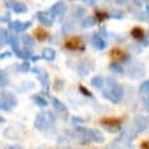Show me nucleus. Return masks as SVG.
Wrapping results in <instances>:
<instances>
[{
  "label": "nucleus",
  "mask_w": 149,
  "mask_h": 149,
  "mask_svg": "<svg viewBox=\"0 0 149 149\" xmlns=\"http://www.w3.org/2000/svg\"><path fill=\"white\" fill-rule=\"evenodd\" d=\"M52 106H54V108L58 112H66L67 111L66 104L60 101L58 98H52Z\"/></svg>",
  "instance_id": "6ab92c4d"
},
{
  "label": "nucleus",
  "mask_w": 149,
  "mask_h": 149,
  "mask_svg": "<svg viewBox=\"0 0 149 149\" xmlns=\"http://www.w3.org/2000/svg\"><path fill=\"white\" fill-rule=\"evenodd\" d=\"M72 122L74 124H82V123H85L86 120L83 118H80V117H76V116H74V117H72Z\"/></svg>",
  "instance_id": "72a5a7b5"
},
{
  "label": "nucleus",
  "mask_w": 149,
  "mask_h": 149,
  "mask_svg": "<svg viewBox=\"0 0 149 149\" xmlns=\"http://www.w3.org/2000/svg\"><path fill=\"white\" fill-rule=\"evenodd\" d=\"M17 104V100L16 97L13 95L10 92H1V109L5 111V112H9L11 111L14 107Z\"/></svg>",
  "instance_id": "7ed1b4c3"
},
{
  "label": "nucleus",
  "mask_w": 149,
  "mask_h": 149,
  "mask_svg": "<svg viewBox=\"0 0 149 149\" xmlns=\"http://www.w3.org/2000/svg\"><path fill=\"white\" fill-rule=\"evenodd\" d=\"M0 34H1V36H0V42H1V46L9 44V39H10V35H9V32L6 30L1 29Z\"/></svg>",
  "instance_id": "393cba45"
},
{
  "label": "nucleus",
  "mask_w": 149,
  "mask_h": 149,
  "mask_svg": "<svg viewBox=\"0 0 149 149\" xmlns=\"http://www.w3.org/2000/svg\"><path fill=\"white\" fill-rule=\"evenodd\" d=\"M122 122H123L122 117H103L100 119V123L108 130H112V132L113 130H118Z\"/></svg>",
  "instance_id": "20e7f679"
},
{
  "label": "nucleus",
  "mask_w": 149,
  "mask_h": 149,
  "mask_svg": "<svg viewBox=\"0 0 149 149\" xmlns=\"http://www.w3.org/2000/svg\"><path fill=\"white\" fill-rule=\"evenodd\" d=\"M10 56H11V54H10V52H8V51H6V52H1V55H0V58L4 60V58L10 57Z\"/></svg>",
  "instance_id": "e433bc0d"
},
{
  "label": "nucleus",
  "mask_w": 149,
  "mask_h": 149,
  "mask_svg": "<svg viewBox=\"0 0 149 149\" xmlns=\"http://www.w3.org/2000/svg\"><path fill=\"white\" fill-rule=\"evenodd\" d=\"M34 35L39 41H45L46 39H47L49 34L46 32L45 29H42V27H37V29H35V31H34Z\"/></svg>",
  "instance_id": "a211bd4d"
},
{
  "label": "nucleus",
  "mask_w": 149,
  "mask_h": 149,
  "mask_svg": "<svg viewBox=\"0 0 149 149\" xmlns=\"http://www.w3.org/2000/svg\"><path fill=\"white\" fill-rule=\"evenodd\" d=\"M10 29L15 30L17 32H24L31 26V21H20V20H15V21H10L9 22Z\"/></svg>",
  "instance_id": "0eeeda50"
},
{
  "label": "nucleus",
  "mask_w": 149,
  "mask_h": 149,
  "mask_svg": "<svg viewBox=\"0 0 149 149\" xmlns=\"http://www.w3.org/2000/svg\"><path fill=\"white\" fill-rule=\"evenodd\" d=\"M54 122H55V117L51 112H40L34 120V125L39 130H46L52 125Z\"/></svg>",
  "instance_id": "f03ea898"
},
{
  "label": "nucleus",
  "mask_w": 149,
  "mask_h": 149,
  "mask_svg": "<svg viewBox=\"0 0 149 149\" xmlns=\"http://www.w3.org/2000/svg\"><path fill=\"white\" fill-rule=\"evenodd\" d=\"M13 10L16 14H24L27 11V8L22 3H15V4H13Z\"/></svg>",
  "instance_id": "aec40b11"
},
{
  "label": "nucleus",
  "mask_w": 149,
  "mask_h": 149,
  "mask_svg": "<svg viewBox=\"0 0 149 149\" xmlns=\"http://www.w3.org/2000/svg\"><path fill=\"white\" fill-rule=\"evenodd\" d=\"M141 148H144V149H149V142H143L141 144Z\"/></svg>",
  "instance_id": "58836bf2"
},
{
  "label": "nucleus",
  "mask_w": 149,
  "mask_h": 149,
  "mask_svg": "<svg viewBox=\"0 0 149 149\" xmlns=\"http://www.w3.org/2000/svg\"><path fill=\"white\" fill-rule=\"evenodd\" d=\"M133 1H136V3L138 4V5H141V0H133Z\"/></svg>",
  "instance_id": "37998d69"
},
{
  "label": "nucleus",
  "mask_w": 149,
  "mask_h": 149,
  "mask_svg": "<svg viewBox=\"0 0 149 149\" xmlns=\"http://www.w3.org/2000/svg\"><path fill=\"white\" fill-rule=\"evenodd\" d=\"M21 41H22V44H24V49H25V50L31 51L32 49H34V46H35V41H34V37H32L31 35H27V34L22 35Z\"/></svg>",
  "instance_id": "ddd939ff"
},
{
  "label": "nucleus",
  "mask_w": 149,
  "mask_h": 149,
  "mask_svg": "<svg viewBox=\"0 0 149 149\" xmlns=\"http://www.w3.org/2000/svg\"><path fill=\"white\" fill-rule=\"evenodd\" d=\"M106 81H107V86L104 90L102 91V96L108 101H111L112 103H118L123 95L122 86L118 85L116 81H112L111 78H107Z\"/></svg>",
  "instance_id": "f257e3e1"
},
{
  "label": "nucleus",
  "mask_w": 149,
  "mask_h": 149,
  "mask_svg": "<svg viewBox=\"0 0 149 149\" xmlns=\"http://www.w3.org/2000/svg\"><path fill=\"white\" fill-rule=\"evenodd\" d=\"M30 60H31V61H39V60H40V56H34V55H32Z\"/></svg>",
  "instance_id": "ea45409f"
},
{
  "label": "nucleus",
  "mask_w": 149,
  "mask_h": 149,
  "mask_svg": "<svg viewBox=\"0 0 149 149\" xmlns=\"http://www.w3.org/2000/svg\"><path fill=\"white\" fill-rule=\"evenodd\" d=\"M80 92L82 93V95L87 96V97H91V96H92V93H91L90 91H88V90H87V88H86L85 86H82V85L80 86Z\"/></svg>",
  "instance_id": "473e14b6"
},
{
  "label": "nucleus",
  "mask_w": 149,
  "mask_h": 149,
  "mask_svg": "<svg viewBox=\"0 0 149 149\" xmlns=\"http://www.w3.org/2000/svg\"><path fill=\"white\" fill-rule=\"evenodd\" d=\"M95 19L96 17H92V16H85V19L82 20V27H86V29L92 27L95 25Z\"/></svg>",
  "instance_id": "5701e85b"
},
{
  "label": "nucleus",
  "mask_w": 149,
  "mask_h": 149,
  "mask_svg": "<svg viewBox=\"0 0 149 149\" xmlns=\"http://www.w3.org/2000/svg\"><path fill=\"white\" fill-rule=\"evenodd\" d=\"M109 68H111V71H113L114 73H123L124 72V68L122 67V65H119V63H117V62H113L109 66Z\"/></svg>",
  "instance_id": "a878e982"
},
{
  "label": "nucleus",
  "mask_w": 149,
  "mask_h": 149,
  "mask_svg": "<svg viewBox=\"0 0 149 149\" xmlns=\"http://www.w3.org/2000/svg\"><path fill=\"white\" fill-rule=\"evenodd\" d=\"M6 148H20V146H10V147H6Z\"/></svg>",
  "instance_id": "79ce46f5"
},
{
  "label": "nucleus",
  "mask_w": 149,
  "mask_h": 149,
  "mask_svg": "<svg viewBox=\"0 0 149 149\" xmlns=\"http://www.w3.org/2000/svg\"><path fill=\"white\" fill-rule=\"evenodd\" d=\"M61 83H62V81H61V80H58V81H57V85L55 86V90H57V91L61 90V88H62V85H61Z\"/></svg>",
  "instance_id": "4c0bfd02"
},
{
  "label": "nucleus",
  "mask_w": 149,
  "mask_h": 149,
  "mask_svg": "<svg viewBox=\"0 0 149 149\" xmlns=\"http://www.w3.org/2000/svg\"><path fill=\"white\" fill-rule=\"evenodd\" d=\"M143 104H144V107H146V108L149 109V96H148V95L143 97Z\"/></svg>",
  "instance_id": "c9c22d12"
},
{
  "label": "nucleus",
  "mask_w": 149,
  "mask_h": 149,
  "mask_svg": "<svg viewBox=\"0 0 149 149\" xmlns=\"http://www.w3.org/2000/svg\"><path fill=\"white\" fill-rule=\"evenodd\" d=\"M63 10H65V5H63V3L58 1V3L54 4V5L50 8V10H49V11H50L51 15H54V16H58V15H61V14L63 13Z\"/></svg>",
  "instance_id": "4468645a"
},
{
  "label": "nucleus",
  "mask_w": 149,
  "mask_h": 149,
  "mask_svg": "<svg viewBox=\"0 0 149 149\" xmlns=\"http://www.w3.org/2000/svg\"><path fill=\"white\" fill-rule=\"evenodd\" d=\"M130 35H132L133 39H136L138 41H142L144 40V37H146V32H144V30L142 29V27H139V26H136V27H133L132 31H130Z\"/></svg>",
  "instance_id": "2eb2a0df"
},
{
  "label": "nucleus",
  "mask_w": 149,
  "mask_h": 149,
  "mask_svg": "<svg viewBox=\"0 0 149 149\" xmlns=\"http://www.w3.org/2000/svg\"><path fill=\"white\" fill-rule=\"evenodd\" d=\"M65 49H67L70 51H85V44L78 36H74L68 39L65 42Z\"/></svg>",
  "instance_id": "39448f33"
},
{
  "label": "nucleus",
  "mask_w": 149,
  "mask_h": 149,
  "mask_svg": "<svg viewBox=\"0 0 149 149\" xmlns=\"http://www.w3.org/2000/svg\"><path fill=\"white\" fill-rule=\"evenodd\" d=\"M88 133H90V139L92 142H95V143H103L104 142V137H103V134H102L101 130L90 129Z\"/></svg>",
  "instance_id": "f8f14e48"
},
{
  "label": "nucleus",
  "mask_w": 149,
  "mask_h": 149,
  "mask_svg": "<svg viewBox=\"0 0 149 149\" xmlns=\"http://www.w3.org/2000/svg\"><path fill=\"white\" fill-rule=\"evenodd\" d=\"M41 55H42V57L45 60H47V61H52V60H55V57H56L55 50L51 49V47H45L42 50V52H41Z\"/></svg>",
  "instance_id": "f3484780"
},
{
  "label": "nucleus",
  "mask_w": 149,
  "mask_h": 149,
  "mask_svg": "<svg viewBox=\"0 0 149 149\" xmlns=\"http://www.w3.org/2000/svg\"><path fill=\"white\" fill-rule=\"evenodd\" d=\"M103 83H104V80H103V77H101V76H95L91 80V85L96 88H101L103 86Z\"/></svg>",
  "instance_id": "412c9836"
},
{
  "label": "nucleus",
  "mask_w": 149,
  "mask_h": 149,
  "mask_svg": "<svg viewBox=\"0 0 149 149\" xmlns=\"http://www.w3.org/2000/svg\"><path fill=\"white\" fill-rule=\"evenodd\" d=\"M19 71L20 72H29L30 71V63L27 60L25 62H22L21 65H19Z\"/></svg>",
  "instance_id": "c756f323"
},
{
  "label": "nucleus",
  "mask_w": 149,
  "mask_h": 149,
  "mask_svg": "<svg viewBox=\"0 0 149 149\" xmlns=\"http://www.w3.org/2000/svg\"><path fill=\"white\" fill-rule=\"evenodd\" d=\"M0 20H1V22H10L11 20H10V14L9 13H6V14H4V15L1 16V19H0Z\"/></svg>",
  "instance_id": "f704fd0d"
},
{
  "label": "nucleus",
  "mask_w": 149,
  "mask_h": 149,
  "mask_svg": "<svg viewBox=\"0 0 149 149\" xmlns=\"http://www.w3.org/2000/svg\"><path fill=\"white\" fill-rule=\"evenodd\" d=\"M139 90H141V92H143V93H149V80L142 82L141 86H139Z\"/></svg>",
  "instance_id": "7c9ffc66"
},
{
  "label": "nucleus",
  "mask_w": 149,
  "mask_h": 149,
  "mask_svg": "<svg viewBox=\"0 0 149 149\" xmlns=\"http://www.w3.org/2000/svg\"><path fill=\"white\" fill-rule=\"evenodd\" d=\"M146 9H147V11L149 13V4H147V5H146Z\"/></svg>",
  "instance_id": "c03bdc74"
},
{
  "label": "nucleus",
  "mask_w": 149,
  "mask_h": 149,
  "mask_svg": "<svg viewBox=\"0 0 149 149\" xmlns=\"http://www.w3.org/2000/svg\"><path fill=\"white\" fill-rule=\"evenodd\" d=\"M70 1H73V0H70Z\"/></svg>",
  "instance_id": "a18cd8bd"
},
{
  "label": "nucleus",
  "mask_w": 149,
  "mask_h": 149,
  "mask_svg": "<svg viewBox=\"0 0 149 149\" xmlns=\"http://www.w3.org/2000/svg\"><path fill=\"white\" fill-rule=\"evenodd\" d=\"M32 101H34V102H35V104H37L39 107H46V106H47V101H46L44 97L39 96V95L32 96Z\"/></svg>",
  "instance_id": "4be33fe9"
},
{
  "label": "nucleus",
  "mask_w": 149,
  "mask_h": 149,
  "mask_svg": "<svg viewBox=\"0 0 149 149\" xmlns=\"http://www.w3.org/2000/svg\"><path fill=\"white\" fill-rule=\"evenodd\" d=\"M14 54H15L17 57H20V58H22V60H29V58H31V56H32V54H31V51H29V50H20V47L19 49H14Z\"/></svg>",
  "instance_id": "dca6fc26"
},
{
  "label": "nucleus",
  "mask_w": 149,
  "mask_h": 149,
  "mask_svg": "<svg viewBox=\"0 0 149 149\" xmlns=\"http://www.w3.org/2000/svg\"><path fill=\"white\" fill-rule=\"evenodd\" d=\"M95 17H96V20L98 21V22H102V21H104L106 19H108L109 15H108L107 13L102 11V10H97V11L95 13Z\"/></svg>",
  "instance_id": "b1692460"
},
{
  "label": "nucleus",
  "mask_w": 149,
  "mask_h": 149,
  "mask_svg": "<svg viewBox=\"0 0 149 149\" xmlns=\"http://www.w3.org/2000/svg\"><path fill=\"white\" fill-rule=\"evenodd\" d=\"M36 17L42 25H46V26H52L54 25V15H51L50 11L49 13H45V11L36 13Z\"/></svg>",
  "instance_id": "6e6552de"
},
{
  "label": "nucleus",
  "mask_w": 149,
  "mask_h": 149,
  "mask_svg": "<svg viewBox=\"0 0 149 149\" xmlns=\"http://www.w3.org/2000/svg\"><path fill=\"white\" fill-rule=\"evenodd\" d=\"M88 72H90V68H88L86 65L81 63L80 66L77 67V73L80 74V76H86V74H88Z\"/></svg>",
  "instance_id": "bb28decb"
},
{
  "label": "nucleus",
  "mask_w": 149,
  "mask_h": 149,
  "mask_svg": "<svg viewBox=\"0 0 149 149\" xmlns=\"http://www.w3.org/2000/svg\"><path fill=\"white\" fill-rule=\"evenodd\" d=\"M8 77H6V73L4 72V71H1L0 72V83H1V87H4V86H6L8 85Z\"/></svg>",
  "instance_id": "2f4dec72"
},
{
  "label": "nucleus",
  "mask_w": 149,
  "mask_h": 149,
  "mask_svg": "<svg viewBox=\"0 0 149 149\" xmlns=\"http://www.w3.org/2000/svg\"><path fill=\"white\" fill-rule=\"evenodd\" d=\"M133 123H134V127H136L137 132H144L149 125V118L146 117L144 114H138L134 117Z\"/></svg>",
  "instance_id": "423d86ee"
},
{
  "label": "nucleus",
  "mask_w": 149,
  "mask_h": 149,
  "mask_svg": "<svg viewBox=\"0 0 149 149\" xmlns=\"http://www.w3.org/2000/svg\"><path fill=\"white\" fill-rule=\"evenodd\" d=\"M82 1H85V4H87V5H92L95 3V0H82Z\"/></svg>",
  "instance_id": "a19ab883"
},
{
  "label": "nucleus",
  "mask_w": 149,
  "mask_h": 149,
  "mask_svg": "<svg viewBox=\"0 0 149 149\" xmlns=\"http://www.w3.org/2000/svg\"><path fill=\"white\" fill-rule=\"evenodd\" d=\"M32 72L36 73L37 78H39V81L41 82V85H42V88L47 91V86H49V76H47V73L44 72V71H41V70H39V68L32 70Z\"/></svg>",
  "instance_id": "9b49d317"
},
{
  "label": "nucleus",
  "mask_w": 149,
  "mask_h": 149,
  "mask_svg": "<svg viewBox=\"0 0 149 149\" xmlns=\"http://www.w3.org/2000/svg\"><path fill=\"white\" fill-rule=\"evenodd\" d=\"M85 14H86L85 8H81V6H77V8L72 11V15L76 16V17H82V16H85Z\"/></svg>",
  "instance_id": "cd10ccee"
},
{
  "label": "nucleus",
  "mask_w": 149,
  "mask_h": 149,
  "mask_svg": "<svg viewBox=\"0 0 149 149\" xmlns=\"http://www.w3.org/2000/svg\"><path fill=\"white\" fill-rule=\"evenodd\" d=\"M91 42H92V46L95 47L96 50H104L107 47V44L106 41L102 39V36L98 35V34H93L92 37H91Z\"/></svg>",
  "instance_id": "9d476101"
},
{
  "label": "nucleus",
  "mask_w": 149,
  "mask_h": 149,
  "mask_svg": "<svg viewBox=\"0 0 149 149\" xmlns=\"http://www.w3.org/2000/svg\"><path fill=\"white\" fill-rule=\"evenodd\" d=\"M8 45H10L13 47V50L14 49H19V39L15 35H10V39H9V44Z\"/></svg>",
  "instance_id": "c85d7f7f"
},
{
  "label": "nucleus",
  "mask_w": 149,
  "mask_h": 149,
  "mask_svg": "<svg viewBox=\"0 0 149 149\" xmlns=\"http://www.w3.org/2000/svg\"><path fill=\"white\" fill-rule=\"evenodd\" d=\"M109 56H111V58L113 60V61L118 62V61H122V60H124L125 57H127V54H125V51L123 49H120V47H118V46H116V47H113V49L111 50Z\"/></svg>",
  "instance_id": "1a4fd4ad"
}]
</instances>
